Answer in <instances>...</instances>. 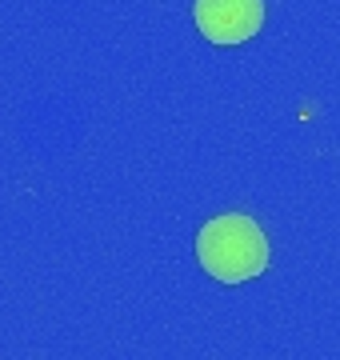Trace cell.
Wrapping results in <instances>:
<instances>
[{"label": "cell", "mask_w": 340, "mask_h": 360, "mask_svg": "<svg viewBox=\"0 0 340 360\" xmlns=\"http://www.w3.org/2000/svg\"><path fill=\"white\" fill-rule=\"evenodd\" d=\"M197 257L209 269V276L224 284L256 281L268 269V240L252 217L228 212V217L209 220L197 236Z\"/></svg>", "instance_id": "6da1fadb"}, {"label": "cell", "mask_w": 340, "mask_h": 360, "mask_svg": "<svg viewBox=\"0 0 340 360\" xmlns=\"http://www.w3.org/2000/svg\"><path fill=\"white\" fill-rule=\"evenodd\" d=\"M192 16L212 44H244L264 25V0H197Z\"/></svg>", "instance_id": "7a4b0ae2"}]
</instances>
